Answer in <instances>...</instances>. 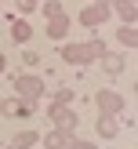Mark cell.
Segmentation results:
<instances>
[{
	"mask_svg": "<svg viewBox=\"0 0 138 149\" xmlns=\"http://www.w3.org/2000/svg\"><path fill=\"white\" fill-rule=\"evenodd\" d=\"M44 15H47V18H58V15H62V4H58V0H47V4H44Z\"/></svg>",
	"mask_w": 138,
	"mask_h": 149,
	"instance_id": "15",
	"label": "cell"
},
{
	"mask_svg": "<svg viewBox=\"0 0 138 149\" xmlns=\"http://www.w3.org/2000/svg\"><path fill=\"white\" fill-rule=\"evenodd\" d=\"M102 65H105V73L116 77V73L123 69V58H120V55H102Z\"/></svg>",
	"mask_w": 138,
	"mask_h": 149,
	"instance_id": "10",
	"label": "cell"
},
{
	"mask_svg": "<svg viewBox=\"0 0 138 149\" xmlns=\"http://www.w3.org/2000/svg\"><path fill=\"white\" fill-rule=\"evenodd\" d=\"M102 18H105V4H91V7L80 11V22H84V26H98Z\"/></svg>",
	"mask_w": 138,
	"mask_h": 149,
	"instance_id": "5",
	"label": "cell"
},
{
	"mask_svg": "<svg viewBox=\"0 0 138 149\" xmlns=\"http://www.w3.org/2000/svg\"><path fill=\"white\" fill-rule=\"evenodd\" d=\"M47 113H51V120H55V124H58V131H65V135H69V131H73V127H76V116H73V113H69V109H62V106H51V109H47Z\"/></svg>",
	"mask_w": 138,
	"mask_h": 149,
	"instance_id": "4",
	"label": "cell"
},
{
	"mask_svg": "<svg viewBox=\"0 0 138 149\" xmlns=\"http://www.w3.org/2000/svg\"><path fill=\"white\" fill-rule=\"evenodd\" d=\"M116 11H120L123 18H127V26H131V22H135V0H116Z\"/></svg>",
	"mask_w": 138,
	"mask_h": 149,
	"instance_id": "12",
	"label": "cell"
},
{
	"mask_svg": "<svg viewBox=\"0 0 138 149\" xmlns=\"http://www.w3.org/2000/svg\"><path fill=\"white\" fill-rule=\"evenodd\" d=\"M15 87H18V95H22L26 102H33V98H40V95H44V80H40V77H18V80H15Z\"/></svg>",
	"mask_w": 138,
	"mask_h": 149,
	"instance_id": "2",
	"label": "cell"
},
{
	"mask_svg": "<svg viewBox=\"0 0 138 149\" xmlns=\"http://www.w3.org/2000/svg\"><path fill=\"white\" fill-rule=\"evenodd\" d=\"M44 146L47 149H69V138H65V131H51V135L44 138Z\"/></svg>",
	"mask_w": 138,
	"mask_h": 149,
	"instance_id": "7",
	"label": "cell"
},
{
	"mask_svg": "<svg viewBox=\"0 0 138 149\" xmlns=\"http://www.w3.org/2000/svg\"><path fill=\"white\" fill-rule=\"evenodd\" d=\"M29 4H33V7H36V0H29Z\"/></svg>",
	"mask_w": 138,
	"mask_h": 149,
	"instance_id": "20",
	"label": "cell"
},
{
	"mask_svg": "<svg viewBox=\"0 0 138 149\" xmlns=\"http://www.w3.org/2000/svg\"><path fill=\"white\" fill-rule=\"evenodd\" d=\"M4 109H7L11 116H29V113H33V106H29L26 98H22V102H11V106H4Z\"/></svg>",
	"mask_w": 138,
	"mask_h": 149,
	"instance_id": "11",
	"label": "cell"
},
{
	"mask_svg": "<svg viewBox=\"0 0 138 149\" xmlns=\"http://www.w3.org/2000/svg\"><path fill=\"white\" fill-rule=\"evenodd\" d=\"M94 102H98V109H102L105 116H116V113L123 109V98H120L116 91H98V98H94Z\"/></svg>",
	"mask_w": 138,
	"mask_h": 149,
	"instance_id": "3",
	"label": "cell"
},
{
	"mask_svg": "<svg viewBox=\"0 0 138 149\" xmlns=\"http://www.w3.org/2000/svg\"><path fill=\"white\" fill-rule=\"evenodd\" d=\"M22 62H26V65H36V62H40V55H36V51H26V55H22Z\"/></svg>",
	"mask_w": 138,
	"mask_h": 149,
	"instance_id": "17",
	"label": "cell"
},
{
	"mask_svg": "<svg viewBox=\"0 0 138 149\" xmlns=\"http://www.w3.org/2000/svg\"><path fill=\"white\" fill-rule=\"evenodd\" d=\"M0 73H4V55H0Z\"/></svg>",
	"mask_w": 138,
	"mask_h": 149,
	"instance_id": "19",
	"label": "cell"
},
{
	"mask_svg": "<svg viewBox=\"0 0 138 149\" xmlns=\"http://www.w3.org/2000/svg\"><path fill=\"white\" fill-rule=\"evenodd\" d=\"M102 55H105L102 40L98 44H65V47H62V58H65V62H76V65L94 62V58H102Z\"/></svg>",
	"mask_w": 138,
	"mask_h": 149,
	"instance_id": "1",
	"label": "cell"
},
{
	"mask_svg": "<svg viewBox=\"0 0 138 149\" xmlns=\"http://www.w3.org/2000/svg\"><path fill=\"white\" fill-rule=\"evenodd\" d=\"M116 131H120V127H116L113 116H102V120H98V135L102 138H116Z\"/></svg>",
	"mask_w": 138,
	"mask_h": 149,
	"instance_id": "9",
	"label": "cell"
},
{
	"mask_svg": "<svg viewBox=\"0 0 138 149\" xmlns=\"http://www.w3.org/2000/svg\"><path fill=\"white\" fill-rule=\"evenodd\" d=\"M65 26H69V22H65L62 15H58V18H51V22H47V36H55V40H62V36H65Z\"/></svg>",
	"mask_w": 138,
	"mask_h": 149,
	"instance_id": "8",
	"label": "cell"
},
{
	"mask_svg": "<svg viewBox=\"0 0 138 149\" xmlns=\"http://www.w3.org/2000/svg\"><path fill=\"white\" fill-rule=\"evenodd\" d=\"M11 33H15V40H18V44H26L29 36H33V29H29V22H15Z\"/></svg>",
	"mask_w": 138,
	"mask_h": 149,
	"instance_id": "13",
	"label": "cell"
},
{
	"mask_svg": "<svg viewBox=\"0 0 138 149\" xmlns=\"http://www.w3.org/2000/svg\"><path fill=\"white\" fill-rule=\"evenodd\" d=\"M55 98H58V106H65V102H73V91H69V87H62Z\"/></svg>",
	"mask_w": 138,
	"mask_h": 149,
	"instance_id": "16",
	"label": "cell"
},
{
	"mask_svg": "<svg viewBox=\"0 0 138 149\" xmlns=\"http://www.w3.org/2000/svg\"><path fill=\"white\" fill-rule=\"evenodd\" d=\"M69 149H94V146H87V142H73V138H69Z\"/></svg>",
	"mask_w": 138,
	"mask_h": 149,
	"instance_id": "18",
	"label": "cell"
},
{
	"mask_svg": "<svg viewBox=\"0 0 138 149\" xmlns=\"http://www.w3.org/2000/svg\"><path fill=\"white\" fill-rule=\"evenodd\" d=\"M36 131H18V135H15V142H11V149H29V146H36Z\"/></svg>",
	"mask_w": 138,
	"mask_h": 149,
	"instance_id": "6",
	"label": "cell"
},
{
	"mask_svg": "<svg viewBox=\"0 0 138 149\" xmlns=\"http://www.w3.org/2000/svg\"><path fill=\"white\" fill-rule=\"evenodd\" d=\"M116 36H120V44H127V47H135V44H138V33H135V26H123Z\"/></svg>",
	"mask_w": 138,
	"mask_h": 149,
	"instance_id": "14",
	"label": "cell"
}]
</instances>
